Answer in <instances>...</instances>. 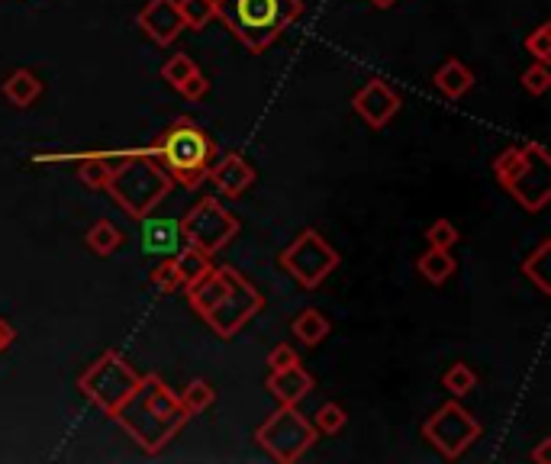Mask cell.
<instances>
[{"label":"cell","mask_w":551,"mask_h":464,"mask_svg":"<svg viewBox=\"0 0 551 464\" xmlns=\"http://www.w3.org/2000/svg\"><path fill=\"white\" fill-rule=\"evenodd\" d=\"M123 426L145 455H158L184 429L191 416L184 413L178 394L158 374H142L139 387L110 416Z\"/></svg>","instance_id":"obj_1"},{"label":"cell","mask_w":551,"mask_h":464,"mask_svg":"<svg viewBox=\"0 0 551 464\" xmlns=\"http://www.w3.org/2000/svg\"><path fill=\"white\" fill-rule=\"evenodd\" d=\"M158 165L168 171V178L174 184H181L184 191H197L207 181V174L216 162V142L203 126L184 120H171L162 133L152 139L149 149Z\"/></svg>","instance_id":"obj_2"},{"label":"cell","mask_w":551,"mask_h":464,"mask_svg":"<svg viewBox=\"0 0 551 464\" xmlns=\"http://www.w3.org/2000/svg\"><path fill=\"white\" fill-rule=\"evenodd\" d=\"M300 10V0H216V17L252 55L268 52Z\"/></svg>","instance_id":"obj_3"},{"label":"cell","mask_w":551,"mask_h":464,"mask_svg":"<svg viewBox=\"0 0 551 464\" xmlns=\"http://www.w3.org/2000/svg\"><path fill=\"white\" fill-rule=\"evenodd\" d=\"M493 178L522 210L539 213L551 200V155L542 142L510 145L493 158Z\"/></svg>","instance_id":"obj_4"},{"label":"cell","mask_w":551,"mask_h":464,"mask_svg":"<svg viewBox=\"0 0 551 464\" xmlns=\"http://www.w3.org/2000/svg\"><path fill=\"white\" fill-rule=\"evenodd\" d=\"M171 187L174 181L168 178V171L158 165L149 152H136V155H126L123 162L110 171V181L104 191L129 220L139 223L171 194Z\"/></svg>","instance_id":"obj_5"},{"label":"cell","mask_w":551,"mask_h":464,"mask_svg":"<svg viewBox=\"0 0 551 464\" xmlns=\"http://www.w3.org/2000/svg\"><path fill=\"white\" fill-rule=\"evenodd\" d=\"M139 381H142V374L129 365L120 352H104L78 377V390L97 406L100 413L113 416L116 406L139 387Z\"/></svg>","instance_id":"obj_6"},{"label":"cell","mask_w":551,"mask_h":464,"mask_svg":"<svg viewBox=\"0 0 551 464\" xmlns=\"http://www.w3.org/2000/svg\"><path fill=\"white\" fill-rule=\"evenodd\" d=\"M255 442L278 464H294L310 452L316 442V429L297 406L281 403L265 423L255 429Z\"/></svg>","instance_id":"obj_7"},{"label":"cell","mask_w":551,"mask_h":464,"mask_svg":"<svg viewBox=\"0 0 551 464\" xmlns=\"http://www.w3.org/2000/svg\"><path fill=\"white\" fill-rule=\"evenodd\" d=\"M278 265L294 278L303 290H316L332 271L339 268V252L319 236L316 229H303L294 242L278 255Z\"/></svg>","instance_id":"obj_8"},{"label":"cell","mask_w":551,"mask_h":464,"mask_svg":"<svg viewBox=\"0 0 551 464\" xmlns=\"http://www.w3.org/2000/svg\"><path fill=\"white\" fill-rule=\"evenodd\" d=\"M236 236H239V220L216 197H203L181 220L184 245H194V249L207 252L210 258L216 252H223Z\"/></svg>","instance_id":"obj_9"},{"label":"cell","mask_w":551,"mask_h":464,"mask_svg":"<svg viewBox=\"0 0 551 464\" xmlns=\"http://www.w3.org/2000/svg\"><path fill=\"white\" fill-rule=\"evenodd\" d=\"M484 435V426L464 410L458 400H448L423 423V439L448 461H458Z\"/></svg>","instance_id":"obj_10"},{"label":"cell","mask_w":551,"mask_h":464,"mask_svg":"<svg viewBox=\"0 0 551 464\" xmlns=\"http://www.w3.org/2000/svg\"><path fill=\"white\" fill-rule=\"evenodd\" d=\"M261 307H265V297H261V290L249 278H245L242 271H236L229 265V281H226L223 297L207 313L203 323H207L220 339H232L255 313H261Z\"/></svg>","instance_id":"obj_11"},{"label":"cell","mask_w":551,"mask_h":464,"mask_svg":"<svg viewBox=\"0 0 551 464\" xmlns=\"http://www.w3.org/2000/svg\"><path fill=\"white\" fill-rule=\"evenodd\" d=\"M400 104H403L400 94L387 81H381V78H371L368 84H361L355 91V97H352V110L371 129H384L397 116Z\"/></svg>","instance_id":"obj_12"},{"label":"cell","mask_w":551,"mask_h":464,"mask_svg":"<svg viewBox=\"0 0 551 464\" xmlns=\"http://www.w3.org/2000/svg\"><path fill=\"white\" fill-rule=\"evenodd\" d=\"M139 29L155 46H171V42L184 33L178 0H149V4L139 10Z\"/></svg>","instance_id":"obj_13"},{"label":"cell","mask_w":551,"mask_h":464,"mask_svg":"<svg viewBox=\"0 0 551 464\" xmlns=\"http://www.w3.org/2000/svg\"><path fill=\"white\" fill-rule=\"evenodd\" d=\"M207 178L213 181L216 194H223V197L232 200V197H242L255 184V168L245 162L239 152H229V155L220 158V162H213Z\"/></svg>","instance_id":"obj_14"},{"label":"cell","mask_w":551,"mask_h":464,"mask_svg":"<svg viewBox=\"0 0 551 464\" xmlns=\"http://www.w3.org/2000/svg\"><path fill=\"white\" fill-rule=\"evenodd\" d=\"M268 394H274L281 403H290V406H297L303 397L313 390V374L307 371L297 361V365H290V368H281V371H268Z\"/></svg>","instance_id":"obj_15"},{"label":"cell","mask_w":551,"mask_h":464,"mask_svg":"<svg viewBox=\"0 0 551 464\" xmlns=\"http://www.w3.org/2000/svg\"><path fill=\"white\" fill-rule=\"evenodd\" d=\"M142 245L152 255H178L181 252V223L178 220H145L142 223Z\"/></svg>","instance_id":"obj_16"},{"label":"cell","mask_w":551,"mask_h":464,"mask_svg":"<svg viewBox=\"0 0 551 464\" xmlns=\"http://www.w3.org/2000/svg\"><path fill=\"white\" fill-rule=\"evenodd\" d=\"M42 91H46V87H42V78L29 68H17L13 75L4 78V87H0V94H4L17 110L33 107L42 97Z\"/></svg>","instance_id":"obj_17"},{"label":"cell","mask_w":551,"mask_h":464,"mask_svg":"<svg viewBox=\"0 0 551 464\" xmlns=\"http://www.w3.org/2000/svg\"><path fill=\"white\" fill-rule=\"evenodd\" d=\"M432 84L439 87V94H445L448 100H458L474 87V71L464 65L461 58H448V62L432 75Z\"/></svg>","instance_id":"obj_18"},{"label":"cell","mask_w":551,"mask_h":464,"mask_svg":"<svg viewBox=\"0 0 551 464\" xmlns=\"http://www.w3.org/2000/svg\"><path fill=\"white\" fill-rule=\"evenodd\" d=\"M419 274L429 281V284H445L448 278H455V271H458V261L452 258V249H432L429 245V252L426 255H419Z\"/></svg>","instance_id":"obj_19"},{"label":"cell","mask_w":551,"mask_h":464,"mask_svg":"<svg viewBox=\"0 0 551 464\" xmlns=\"http://www.w3.org/2000/svg\"><path fill=\"white\" fill-rule=\"evenodd\" d=\"M329 329H332V323L316 307L300 310L294 316V323H290V332H294V339H300L303 345H319V342L329 336Z\"/></svg>","instance_id":"obj_20"},{"label":"cell","mask_w":551,"mask_h":464,"mask_svg":"<svg viewBox=\"0 0 551 464\" xmlns=\"http://www.w3.org/2000/svg\"><path fill=\"white\" fill-rule=\"evenodd\" d=\"M123 229L116 226L113 220H97L91 229L84 232V245L91 249L94 255H113L116 249H123Z\"/></svg>","instance_id":"obj_21"},{"label":"cell","mask_w":551,"mask_h":464,"mask_svg":"<svg viewBox=\"0 0 551 464\" xmlns=\"http://www.w3.org/2000/svg\"><path fill=\"white\" fill-rule=\"evenodd\" d=\"M548 258H551V239H542L535 245V252L522 261V274L526 281H532L542 294H551V278H548Z\"/></svg>","instance_id":"obj_22"},{"label":"cell","mask_w":551,"mask_h":464,"mask_svg":"<svg viewBox=\"0 0 551 464\" xmlns=\"http://www.w3.org/2000/svg\"><path fill=\"white\" fill-rule=\"evenodd\" d=\"M174 265H178V274H181V281L187 287V284H194L197 278H203V274L213 268V261H210L207 252L194 249V245H184V249L174 255Z\"/></svg>","instance_id":"obj_23"},{"label":"cell","mask_w":551,"mask_h":464,"mask_svg":"<svg viewBox=\"0 0 551 464\" xmlns=\"http://www.w3.org/2000/svg\"><path fill=\"white\" fill-rule=\"evenodd\" d=\"M113 165L107 162V155H84L78 162V181L87 187V191H104L110 181Z\"/></svg>","instance_id":"obj_24"},{"label":"cell","mask_w":551,"mask_h":464,"mask_svg":"<svg viewBox=\"0 0 551 464\" xmlns=\"http://www.w3.org/2000/svg\"><path fill=\"white\" fill-rule=\"evenodd\" d=\"M178 400H181V406H184V413L187 416H197V413H203V410H210L213 406V400H216V390H213V384H207V381H191L187 384L181 394H178Z\"/></svg>","instance_id":"obj_25"},{"label":"cell","mask_w":551,"mask_h":464,"mask_svg":"<svg viewBox=\"0 0 551 464\" xmlns=\"http://www.w3.org/2000/svg\"><path fill=\"white\" fill-rule=\"evenodd\" d=\"M149 287L155 290V294H178V290H184L178 265H174V255H168L165 261H158V265L149 271Z\"/></svg>","instance_id":"obj_26"},{"label":"cell","mask_w":551,"mask_h":464,"mask_svg":"<svg viewBox=\"0 0 551 464\" xmlns=\"http://www.w3.org/2000/svg\"><path fill=\"white\" fill-rule=\"evenodd\" d=\"M178 10H181V20L184 29H203L213 17H216V0H178Z\"/></svg>","instance_id":"obj_27"},{"label":"cell","mask_w":551,"mask_h":464,"mask_svg":"<svg viewBox=\"0 0 551 464\" xmlns=\"http://www.w3.org/2000/svg\"><path fill=\"white\" fill-rule=\"evenodd\" d=\"M442 387L452 397H464V394H471V390L477 387V374L471 371V365H464V361H455V365L442 374Z\"/></svg>","instance_id":"obj_28"},{"label":"cell","mask_w":551,"mask_h":464,"mask_svg":"<svg viewBox=\"0 0 551 464\" xmlns=\"http://www.w3.org/2000/svg\"><path fill=\"white\" fill-rule=\"evenodd\" d=\"M194 71H200L197 68V62L187 52H178V55H171L168 62H165V68H162V81H168L174 91H178V87L194 75Z\"/></svg>","instance_id":"obj_29"},{"label":"cell","mask_w":551,"mask_h":464,"mask_svg":"<svg viewBox=\"0 0 551 464\" xmlns=\"http://www.w3.org/2000/svg\"><path fill=\"white\" fill-rule=\"evenodd\" d=\"M348 423V416L339 403H323L313 416V429L316 432H326V435H339Z\"/></svg>","instance_id":"obj_30"},{"label":"cell","mask_w":551,"mask_h":464,"mask_svg":"<svg viewBox=\"0 0 551 464\" xmlns=\"http://www.w3.org/2000/svg\"><path fill=\"white\" fill-rule=\"evenodd\" d=\"M526 52L535 58V62H551V23H539L526 36Z\"/></svg>","instance_id":"obj_31"},{"label":"cell","mask_w":551,"mask_h":464,"mask_svg":"<svg viewBox=\"0 0 551 464\" xmlns=\"http://www.w3.org/2000/svg\"><path fill=\"white\" fill-rule=\"evenodd\" d=\"M458 229L455 223H448V220H435L429 229H426V242L432 245V249H455L458 245Z\"/></svg>","instance_id":"obj_32"},{"label":"cell","mask_w":551,"mask_h":464,"mask_svg":"<svg viewBox=\"0 0 551 464\" xmlns=\"http://www.w3.org/2000/svg\"><path fill=\"white\" fill-rule=\"evenodd\" d=\"M522 87H526L529 94H535V97H542L548 87H551V68L545 65V62H535L532 68H526L522 71Z\"/></svg>","instance_id":"obj_33"},{"label":"cell","mask_w":551,"mask_h":464,"mask_svg":"<svg viewBox=\"0 0 551 464\" xmlns=\"http://www.w3.org/2000/svg\"><path fill=\"white\" fill-rule=\"evenodd\" d=\"M297 361H300V355L294 352V345L281 342V345H274L271 352H268V371L290 368V365H297Z\"/></svg>","instance_id":"obj_34"},{"label":"cell","mask_w":551,"mask_h":464,"mask_svg":"<svg viewBox=\"0 0 551 464\" xmlns=\"http://www.w3.org/2000/svg\"><path fill=\"white\" fill-rule=\"evenodd\" d=\"M178 94H181L184 100H203V97L210 94V81H207V75H203V71H194V75L178 87Z\"/></svg>","instance_id":"obj_35"},{"label":"cell","mask_w":551,"mask_h":464,"mask_svg":"<svg viewBox=\"0 0 551 464\" xmlns=\"http://www.w3.org/2000/svg\"><path fill=\"white\" fill-rule=\"evenodd\" d=\"M13 339H17V329H13L7 319H0V352H7V348L13 345Z\"/></svg>","instance_id":"obj_36"},{"label":"cell","mask_w":551,"mask_h":464,"mask_svg":"<svg viewBox=\"0 0 551 464\" xmlns=\"http://www.w3.org/2000/svg\"><path fill=\"white\" fill-rule=\"evenodd\" d=\"M532 461H535V464H548V461H551V439H542V442H539V448L532 452Z\"/></svg>","instance_id":"obj_37"},{"label":"cell","mask_w":551,"mask_h":464,"mask_svg":"<svg viewBox=\"0 0 551 464\" xmlns=\"http://www.w3.org/2000/svg\"><path fill=\"white\" fill-rule=\"evenodd\" d=\"M371 4H374L377 10H387V7H394V4H397V0H371Z\"/></svg>","instance_id":"obj_38"}]
</instances>
